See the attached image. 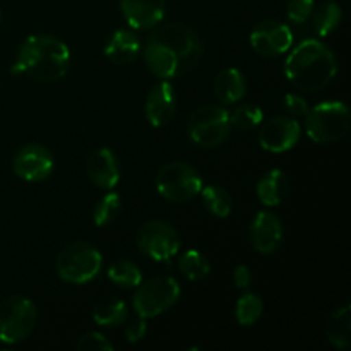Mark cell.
Instances as JSON below:
<instances>
[{
    "label": "cell",
    "mask_w": 351,
    "mask_h": 351,
    "mask_svg": "<svg viewBox=\"0 0 351 351\" xmlns=\"http://www.w3.org/2000/svg\"><path fill=\"white\" fill-rule=\"evenodd\" d=\"M106 274H108V280L112 283L122 288H137L143 283V273L132 261H115L113 264H110Z\"/></svg>",
    "instance_id": "4316f807"
},
{
    "label": "cell",
    "mask_w": 351,
    "mask_h": 351,
    "mask_svg": "<svg viewBox=\"0 0 351 351\" xmlns=\"http://www.w3.org/2000/svg\"><path fill=\"white\" fill-rule=\"evenodd\" d=\"M264 311V304L261 300L259 295L256 293H245L239 298L235 305V317L237 322L243 328L256 324L261 319Z\"/></svg>",
    "instance_id": "83f0119b"
},
{
    "label": "cell",
    "mask_w": 351,
    "mask_h": 351,
    "mask_svg": "<svg viewBox=\"0 0 351 351\" xmlns=\"http://www.w3.org/2000/svg\"><path fill=\"white\" fill-rule=\"evenodd\" d=\"M264 122V112L256 105H240L230 113V125L240 130H252Z\"/></svg>",
    "instance_id": "f1b7e54d"
},
{
    "label": "cell",
    "mask_w": 351,
    "mask_h": 351,
    "mask_svg": "<svg viewBox=\"0 0 351 351\" xmlns=\"http://www.w3.org/2000/svg\"><path fill=\"white\" fill-rule=\"evenodd\" d=\"M120 9L132 29H151L163 21L167 0H120Z\"/></svg>",
    "instance_id": "2e32d148"
},
{
    "label": "cell",
    "mask_w": 351,
    "mask_h": 351,
    "mask_svg": "<svg viewBox=\"0 0 351 351\" xmlns=\"http://www.w3.org/2000/svg\"><path fill=\"white\" fill-rule=\"evenodd\" d=\"M285 108L290 113L291 117H305L308 112V103L302 98L300 95H295V93H288L283 98Z\"/></svg>",
    "instance_id": "d6a6232c"
},
{
    "label": "cell",
    "mask_w": 351,
    "mask_h": 351,
    "mask_svg": "<svg viewBox=\"0 0 351 351\" xmlns=\"http://www.w3.org/2000/svg\"><path fill=\"white\" fill-rule=\"evenodd\" d=\"M178 269L184 274V278H187L189 281H201L211 271V264L206 259L204 254H201L199 250L191 249L185 250L180 257H178Z\"/></svg>",
    "instance_id": "d4e9b609"
},
{
    "label": "cell",
    "mask_w": 351,
    "mask_h": 351,
    "mask_svg": "<svg viewBox=\"0 0 351 351\" xmlns=\"http://www.w3.org/2000/svg\"><path fill=\"white\" fill-rule=\"evenodd\" d=\"M103 266V257L88 242H72L57 256V274L71 285H86L95 280Z\"/></svg>",
    "instance_id": "277c9868"
},
{
    "label": "cell",
    "mask_w": 351,
    "mask_h": 351,
    "mask_svg": "<svg viewBox=\"0 0 351 351\" xmlns=\"http://www.w3.org/2000/svg\"><path fill=\"white\" fill-rule=\"evenodd\" d=\"M250 47L263 57H280L293 47V33L280 21H263L250 33Z\"/></svg>",
    "instance_id": "8fae6325"
},
{
    "label": "cell",
    "mask_w": 351,
    "mask_h": 351,
    "mask_svg": "<svg viewBox=\"0 0 351 351\" xmlns=\"http://www.w3.org/2000/svg\"><path fill=\"white\" fill-rule=\"evenodd\" d=\"M250 242L261 254H273L283 243V225L280 218L269 211L257 213L250 225Z\"/></svg>",
    "instance_id": "5bb4252c"
},
{
    "label": "cell",
    "mask_w": 351,
    "mask_h": 351,
    "mask_svg": "<svg viewBox=\"0 0 351 351\" xmlns=\"http://www.w3.org/2000/svg\"><path fill=\"white\" fill-rule=\"evenodd\" d=\"M158 38L170 48L178 60V72H191L202 57V45L192 27L184 23H170L156 31Z\"/></svg>",
    "instance_id": "30bf717a"
},
{
    "label": "cell",
    "mask_w": 351,
    "mask_h": 351,
    "mask_svg": "<svg viewBox=\"0 0 351 351\" xmlns=\"http://www.w3.org/2000/svg\"><path fill=\"white\" fill-rule=\"evenodd\" d=\"M177 112V96L168 79L156 82L146 99V119L153 127H165Z\"/></svg>",
    "instance_id": "9a60e30c"
},
{
    "label": "cell",
    "mask_w": 351,
    "mask_h": 351,
    "mask_svg": "<svg viewBox=\"0 0 351 351\" xmlns=\"http://www.w3.org/2000/svg\"><path fill=\"white\" fill-rule=\"evenodd\" d=\"M350 110L343 101H324L305 115V132L314 143L332 144L341 141L350 130Z\"/></svg>",
    "instance_id": "3957f363"
},
{
    "label": "cell",
    "mask_w": 351,
    "mask_h": 351,
    "mask_svg": "<svg viewBox=\"0 0 351 351\" xmlns=\"http://www.w3.org/2000/svg\"><path fill=\"white\" fill-rule=\"evenodd\" d=\"M230 113L218 105H206L195 110L187 123L192 143L201 147H218L230 136Z\"/></svg>",
    "instance_id": "52a82bcc"
},
{
    "label": "cell",
    "mask_w": 351,
    "mask_h": 351,
    "mask_svg": "<svg viewBox=\"0 0 351 351\" xmlns=\"http://www.w3.org/2000/svg\"><path fill=\"white\" fill-rule=\"evenodd\" d=\"M314 0H290L287 5V16L291 23L304 24L314 12Z\"/></svg>",
    "instance_id": "4dcf8cb0"
},
{
    "label": "cell",
    "mask_w": 351,
    "mask_h": 351,
    "mask_svg": "<svg viewBox=\"0 0 351 351\" xmlns=\"http://www.w3.org/2000/svg\"><path fill=\"white\" fill-rule=\"evenodd\" d=\"M38 312L26 297H9L0 304V341L17 345L29 338L36 326Z\"/></svg>",
    "instance_id": "ba28073f"
},
{
    "label": "cell",
    "mask_w": 351,
    "mask_h": 351,
    "mask_svg": "<svg viewBox=\"0 0 351 351\" xmlns=\"http://www.w3.org/2000/svg\"><path fill=\"white\" fill-rule=\"evenodd\" d=\"M129 319V308L125 302L119 298H103L93 308V321L101 328H115L125 324Z\"/></svg>",
    "instance_id": "603a6c76"
},
{
    "label": "cell",
    "mask_w": 351,
    "mask_h": 351,
    "mask_svg": "<svg viewBox=\"0 0 351 351\" xmlns=\"http://www.w3.org/2000/svg\"><path fill=\"white\" fill-rule=\"evenodd\" d=\"M247 82L242 72L239 69H225L215 79V93L216 98L223 105H233L239 103L245 96Z\"/></svg>",
    "instance_id": "44dd1931"
},
{
    "label": "cell",
    "mask_w": 351,
    "mask_h": 351,
    "mask_svg": "<svg viewBox=\"0 0 351 351\" xmlns=\"http://www.w3.org/2000/svg\"><path fill=\"white\" fill-rule=\"evenodd\" d=\"M75 348L79 351H113V345L101 332L91 331L79 338V341L75 343Z\"/></svg>",
    "instance_id": "1f68e13d"
},
{
    "label": "cell",
    "mask_w": 351,
    "mask_h": 351,
    "mask_svg": "<svg viewBox=\"0 0 351 351\" xmlns=\"http://www.w3.org/2000/svg\"><path fill=\"white\" fill-rule=\"evenodd\" d=\"M86 171L91 182L98 187L112 191L120 180V168L117 158L108 147H99L86 161Z\"/></svg>",
    "instance_id": "e0dca14e"
},
{
    "label": "cell",
    "mask_w": 351,
    "mask_h": 351,
    "mask_svg": "<svg viewBox=\"0 0 351 351\" xmlns=\"http://www.w3.org/2000/svg\"><path fill=\"white\" fill-rule=\"evenodd\" d=\"M146 332H147L146 319H143L137 315V319H134V321H130L129 324H127L125 338L129 343H139L141 339L146 336Z\"/></svg>",
    "instance_id": "836d02e7"
},
{
    "label": "cell",
    "mask_w": 351,
    "mask_h": 351,
    "mask_svg": "<svg viewBox=\"0 0 351 351\" xmlns=\"http://www.w3.org/2000/svg\"><path fill=\"white\" fill-rule=\"evenodd\" d=\"M288 189H290V184H288L285 171L274 168V170H269L261 177V180L257 182L256 191L257 197L264 206L274 208V206H280L287 199Z\"/></svg>",
    "instance_id": "ffe728a7"
},
{
    "label": "cell",
    "mask_w": 351,
    "mask_h": 351,
    "mask_svg": "<svg viewBox=\"0 0 351 351\" xmlns=\"http://www.w3.org/2000/svg\"><path fill=\"white\" fill-rule=\"evenodd\" d=\"M137 247L156 263H168L180 250V237L168 223L153 219L144 223L136 237Z\"/></svg>",
    "instance_id": "9c48e42d"
},
{
    "label": "cell",
    "mask_w": 351,
    "mask_h": 351,
    "mask_svg": "<svg viewBox=\"0 0 351 351\" xmlns=\"http://www.w3.org/2000/svg\"><path fill=\"white\" fill-rule=\"evenodd\" d=\"M139 51H141L139 36L136 34V31L127 29V27L115 31L105 47L106 58L112 60L113 64H119V65H125V64H130L132 60H136Z\"/></svg>",
    "instance_id": "d6986e66"
},
{
    "label": "cell",
    "mask_w": 351,
    "mask_h": 351,
    "mask_svg": "<svg viewBox=\"0 0 351 351\" xmlns=\"http://www.w3.org/2000/svg\"><path fill=\"white\" fill-rule=\"evenodd\" d=\"M302 136V127L291 117H273L263 123L259 130V144L264 151L280 154L297 146Z\"/></svg>",
    "instance_id": "7c38bea8"
},
{
    "label": "cell",
    "mask_w": 351,
    "mask_h": 351,
    "mask_svg": "<svg viewBox=\"0 0 351 351\" xmlns=\"http://www.w3.org/2000/svg\"><path fill=\"white\" fill-rule=\"evenodd\" d=\"M120 209H122V199H120V195L117 192H108L95 206L93 219H95V223L98 226H106L115 221L117 216L120 215Z\"/></svg>",
    "instance_id": "f546056e"
},
{
    "label": "cell",
    "mask_w": 351,
    "mask_h": 351,
    "mask_svg": "<svg viewBox=\"0 0 351 351\" xmlns=\"http://www.w3.org/2000/svg\"><path fill=\"white\" fill-rule=\"evenodd\" d=\"M311 17L314 31L319 36L324 38L335 33L336 27L339 26V23L343 19V10L336 2H326L322 5H319L317 9H314Z\"/></svg>",
    "instance_id": "cb8c5ba5"
},
{
    "label": "cell",
    "mask_w": 351,
    "mask_h": 351,
    "mask_svg": "<svg viewBox=\"0 0 351 351\" xmlns=\"http://www.w3.org/2000/svg\"><path fill=\"white\" fill-rule=\"evenodd\" d=\"M144 58H146V65L149 67V71L156 77L171 79L180 75L177 57L156 34L147 38L146 47H144Z\"/></svg>",
    "instance_id": "ac0fdd59"
},
{
    "label": "cell",
    "mask_w": 351,
    "mask_h": 351,
    "mask_svg": "<svg viewBox=\"0 0 351 351\" xmlns=\"http://www.w3.org/2000/svg\"><path fill=\"white\" fill-rule=\"evenodd\" d=\"M351 336V307L343 305L332 311L326 322V338L335 348L345 350L350 346Z\"/></svg>",
    "instance_id": "7402d4cb"
},
{
    "label": "cell",
    "mask_w": 351,
    "mask_h": 351,
    "mask_svg": "<svg viewBox=\"0 0 351 351\" xmlns=\"http://www.w3.org/2000/svg\"><path fill=\"white\" fill-rule=\"evenodd\" d=\"M202 187L204 184L201 175L192 165L184 161L165 165L156 175V191L171 202L191 201L201 194Z\"/></svg>",
    "instance_id": "8992f818"
},
{
    "label": "cell",
    "mask_w": 351,
    "mask_h": 351,
    "mask_svg": "<svg viewBox=\"0 0 351 351\" xmlns=\"http://www.w3.org/2000/svg\"><path fill=\"white\" fill-rule=\"evenodd\" d=\"M233 283L240 290H247L252 285V271L247 266H243V264L237 266L235 271H233Z\"/></svg>",
    "instance_id": "e575fe53"
},
{
    "label": "cell",
    "mask_w": 351,
    "mask_h": 351,
    "mask_svg": "<svg viewBox=\"0 0 351 351\" xmlns=\"http://www.w3.org/2000/svg\"><path fill=\"white\" fill-rule=\"evenodd\" d=\"M69 67L71 50L64 41L48 34H34L21 45L12 72L27 74L41 82H55L65 77Z\"/></svg>",
    "instance_id": "7a4b0ae2"
},
{
    "label": "cell",
    "mask_w": 351,
    "mask_h": 351,
    "mask_svg": "<svg viewBox=\"0 0 351 351\" xmlns=\"http://www.w3.org/2000/svg\"><path fill=\"white\" fill-rule=\"evenodd\" d=\"M201 195L206 209L213 216H216V218H228L232 215V195L225 189L218 187V185H208V187H202Z\"/></svg>",
    "instance_id": "484cf974"
},
{
    "label": "cell",
    "mask_w": 351,
    "mask_h": 351,
    "mask_svg": "<svg viewBox=\"0 0 351 351\" xmlns=\"http://www.w3.org/2000/svg\"><path fill=\"white\" fill-rule=\"evenodd\" d=\"M180 285L171 276H156L141 283L134 295V311L139 317L153 319L173 307L180 298Z\"/></svg>",
    "instance_id": "5b68a950"
},
{
    "label": "cell",
    "mask_w": 351,
    "mask_h": 351,
    "mask_svg": "<svg viewBox=\"0 0 351 351\" xmlns=\"http://www.w3.org/2000/svg\"><path fill=\"white\" fill-rule=\"evenodd\" d=\"M53 154L41 144H27L14 156V173L26 182H41L53 171Z\"/></svg>",
    "instance_id": "4fadbf2b"
},
{
    "label": "cell",
    "mask_w": 351,
    "mask_h": 351,
    "mask_svg": "<svg viewBox=\"0 0 351 351\" xmlns=\"http://www.w3.org/2000/svg\"><path fill=\"white\" fill-rule=\"evenodd\" d=\"M338 60L328 45L304 40L290 51L285 62V75L300 91L317 93L335 79Z\"/></svg>",
    "instance_id": "6da1fadb"
}]
</instances>
